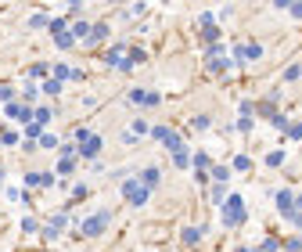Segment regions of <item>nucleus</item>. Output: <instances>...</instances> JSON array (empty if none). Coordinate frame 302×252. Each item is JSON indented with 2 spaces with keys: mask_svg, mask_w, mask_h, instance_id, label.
<instances>
[{
  "mask_svg": "<svg viewBox=\"0 0 302 252\" xmlns=\"http://www.w3.org/2000/svg\"><path fill=\"white\" fill-rule=\"evenodd\" d=\"M220 220L226 227H241L248 220V213H245V195H241V191H230V195H226V202L220 205Z\"/></svg>",
  "mask_w": 302,
  "mask_h": 252,
  "instance_id": "nucleus-1",
  "label": "nucleus"
},
{
  "mask_svg": "<svg viewBox=\"0 0 302 252\" xmlns=\"http://www.w3.org/2000/svg\"><path fill=\"white\" fill-rule=\"evenodd\" d=\"M148 195H151V191H148V187H144V184L137 180V173H133L130 180L123 184V198H126V202L133 205V209H141V205L148 202Z\"/></svg>",
  "mask_w": 302,
  "mask_h": 252,
  "instance_id": "nucleus-2",
  "label": "nucleus"
},
{
  "mask_svg": "<svg viewBox=\"0 0 302 252\" xmlns=\"http://www.w3.org/2000/svg\"><path fill=\"white\" fill-rule=\"evenodd\" d=\"M108 220H112V213H108V209H101V213H94V216H86L83 224H79V234H83V238H97V234H104Z\"/></svg>",
  "mask_w": 302,
  "mask_h": 252,
  "instance_id": "nucleus-3",
  "label": "nucleus"
},
{
  "mask_svg": "<svg viewBox=\"0 0 302 252\" xmlns=\"http://www.w3.org/2000/svg\"><path fill=\"white\" fill-rule=\"evenodd\" d=\"M151 137H155L158 144H165V148H169V155L184 148V137H180L176 130H169V126H151Z\"/></svg>",
  "mask_w": 302,
  "mask_h": 252,
  "instance_id": "nucleus-4",
  "label": "nucleus"
},
{
  "mask_svg": "<svg viewBox=\"0 0 302 252\" xmlns=\"http://www.w3.org/2000/svg\"><path fill=\"white\" fill-rule=\"evenodd\" d=\"M101 148H104V137H97V133H90V137L83 144H76V159H83V162H94L101 155Z\"/></svg>",
  "mask_w": 302,
  "mask_h": 252,
  "instance_id": "nucleus-5",
  "label": "nucleus"
},
{
  "mask_svg": "<svg viewBox=\"0 0 302 252\" xmlns=\"http://www.w3.org/2000/svg\"><path fill=\"white\" fill-rule=\"evenodd\" d=\"M4 115H7V119H18L22 126L33 123V108H29V105H18V101H7V105H4Z\"/></svg>",
  "mask_w": 302,
  "mask_h": 252,
  "instance_id": "nucleus-6",
  "label": "nucleus"
},
{
  "mask_svg": "<svg viewBox=\"0 0 302 252\" xmlns=\"http://www.w3.org/2000/svg\"><path fill=\"white\" fill-rule=\"evenodd\" d=\"M274 202H277V213H281V216H288V213L295 209V191H288V187L274 191Z\"/></svg>",
  "mask_w": 302,
  "mask_h": 252,
  "instance_id": "nucleus-7",
  "label": "nucleus"
},
{
  "mask_svg": "<svg viewBox=\"0 0 302 252\" xmlns=\"http://www.w3.org/2000/svg\"><path fill=\"white\" fill-rule=\"evenodd\" d=\"M234 58H237V62H255V58H263V47H259V43H237Z\"/></svg>",
  "mask_w": 302,
  "mask_h": 252,
  "instance_id": "nucleus-8",
  "label": "nucleus"
},
{
  "mask_svg": "<svg viewBox=\"0 0 302 252\" xmlns=\"http://www.w3.org/2000/svg\"><path fill=\"white\" fill-rule=\"evenodd\" d=\"M104 65L123 69V65H126V43H115V47H108V51H104Z\"/></svg>",
  "mask_w": 302,
  "mask_h": 252,
  "instance_id": "nucleus-9",
  "label": "nucleus"
},
{
  "mask_svg": "<svg viewBox=\"0 0 302 252\" xmlns=\"http://www.w3.org/2000/svg\"><path fill=\"white\" fill-rule=\"evenodd\" d=\"M137 180H141L148 191H155V187L162 184V169H158V166H148V169H141V173H137Z\"/></svg>",
  "mask_w": 302,
  "mask_h": 252,
  "instance_id": "nucleus-10",
  "label": "nucleus"
},
{
  "mask_svg": "<svg viewBox=\"0 0 302 252\" xmlns=\"http://www.w3.org/2000/svg\"><path fill=\"white\" fill-rule=\"evenodd\" d=\"M101 40H108V25H104V22H94V25H90V36H86L83 43H86V47H97Z\"/></svg>",
  "mask_w": 302,
  "mask_h": 252,
  "instance_id": "nucleus-11",
  "label": "nucleus"
},
{
  "mask_svg": "<svg viewBox=\"0 0 302 252\" xmlns=\"http://www.w3.org/2000/svg\"><path fill=\"white\" fill-rule=\"evenodd\" d=\"M144 133H148V123H141V119H133V126H130L126 133H123V141H126V144H133V141H141Z\"/></svg>",
  "mask_w": 302,
  "mask_h": 252,
  "instance_id": "nucleus-12",
  "label": "nucleus"
},
{
  "mask_svg": "<svg viewBox=\"0 0 302 252\" xmlns=\"http://www.w3.org/2000/svg\"><path fill=\"white\" fill-rule=\"evenodd\" d=\"M69 33H72V40H86V36H90V22H86V18H76V22L69 25Z\"/></svg>",
  "mask_w": 302,
  "mask_h": 252,
  "instance_id": "nucleus-13",
  "label": "nucleus"
},
{
  "mask_svg": "<svg viewBox=\"0 0 302 252\" xmlns=\"http://www.w3.org/2000/svg\"><path fill=\"white\" fill-rule=\"evenodd\" d=\"M230 173H234L230 166H216V162H213V166H209V176H213L216 184H226V180H230Z\"/></svg>",
  "mask_w": 302,
  "mask_h": 252,
  "instance_id": "nucleus-14",
  "label": "nucleus"
},
{
  "mask_svg": "<svg viewBox=\"0 0 302 252\" xmlns=\"http://www.w3.org/2000/svg\"><path fill=\"white\" fill-rule=\"evenodd\" d=\"M191 166L198 169V173H209V166H213V159H209L205 152H194V155H191Z\"/></svg>",
  "mask_w": 302,
  "mask_h": 252,
  "instance_id": "nucleus-15",
  "label": "nucleus"
},
{
  "mask_svg": "<svg viewBox=\"0 0 302 252\" xmlns=\"http://www.w3.org/2000/svg\"><path fill=\"white\" fill-rule=\"evenodd\" d=\"M29 80H47L51 76V65H43V62H36V65H29V72H25Z\"/></svg>",
  "mask_w": 302,
  "mask_h": 252,
  "instance_id": "nucleus-16",
  "label": "nucleus"
},
{
  "mask_svg": "<svg viewBox=\"0 0 302 252\" xmlns=\"http://www.w3.org/2000/svg\"><path fill=\"white\" fill-rule=\"evenodd\" d=\"M173 166H180V169H187V166H191V152H187V144L180 148V152H173Z\"/></svg>",
  "mask_w": 302,
  "mask_h": 252,
  "instance_id": "nucleus-17",
  "label": "nucleus"
},
{
  "mask_svg": "<svg viewBox=\"0 0 302 252\" xmlns=\"http://www.w3.org/2000/svg\"><path fill=\"white\" fill-rule=\"evenodd\" d=\"M180 238H184V245H198V242H202V227H184Z\"/></svg>",
  "mask_w": 302,
  "mask_h": 252,
  "instance_id": "nucleus-18",
  "label": "nucleus"
},
{
  "mask_svg": "<svg viewBox=\"0 0 302 252\" xmlns=\"http://www.w3.org/2000/svg\"><path fill=\"white\" fill-rule=\"evenodd\" d=\"M76 173V159H58V173L54 176H72Z\"/></svg>",
  "mask_w": 302,
  "mask_h": 252,
  "instance_id": "nucleus-19",
  "label": "nucleus"
},
{
  "mask_svg": "<svg viewBox=\"0 0 302 252\" xmlns=\"http://www.w3.org/2000/svg\"><path fill=\"white\" fill-rule=\"evenodd\" d=\"M226 195H230V187H226V184H216L209 198H213V205H223V202H226Z\"/></svg>",
  "mask_w": 302,
  "mask_h": 252,
  "instance_id": "nucleus-20",
  "label": "nucleus"
},
{
  "mask_svg": "<svg viewBox=\"0 0 302 252\" xmlns=\"http://www.w3.org/2000/svg\"><path fill=\"white\" fill-rule=\"evenodd\" d=\"M202 40L209 43V47H216V43H220V25H209V29H202Z\"/></svg>",
  "mask_w": 302,
  "mask_h": 252,
  "instance_id": "nucleus-21",
  "label": "nucleus"
},
{
  "mask_svg": "<svg viewBox=\"0 0 302 252\" xmlns=\"http://www.w3.org/2000/svg\"><path fill=\"white\" fill-rule=\"evenodd\" d=\"M270 123H274L277 133H288V126H292V119H288V115H281V112H277V115H270Z\"/></svg>",
  "mask_w": 302,
  "mask_h": 252,
  "instance_id": "nucleus-22",
  "label": "nucleus"
},
{
  "mask_svg": "<svg viewBox=\"0 0 302 252\" xmlns=\"http://www.w3.org/2000/svg\"><path fill=\"white\" fill-rule=\"evenodd\" d=\"M54 47H62V51H72V47H76L72 33H58V36H54Z\"/></svg>",
  "mask_w": 302,
  "mask_h": 252,
  "instance_id": "nucleus-23",
  "label": "nucleus"
},
{
  "mask_svg": "<svg viewBox=\"0 0 302 252\" xmlns=\"http://www.w3.org/2000/svg\"><path fill=\"white\" fill-rule=\"evenodd\" d=\"M51 115H54L51 108H33V123H36V126H47V123H51Z\"/></svg>",
  "mask_w": 302,
  "mask_h": 252,
  "instance_id": "nucleus-24",
  "label": "nucleus"
},
{
  "mask_svg": "<svg viewBox=\"0 0 302 252\" xmlns=\"http://www.w3.org/2000/svg\"><path fill=\"white\" fill-rule=\"evenodd\" d=\"M158 105H162V94L158 90H148L144 94V108H158Z\"/></svg>",
  "mask_w": 302,
  "mask_h": 252,
  "instance_id": "nucleus-25",
  "label": "nucleus"
},
{
  "mask_svg": "<svg viewBox=\"0 0 302 252\" xmlns=\"http://www.w3.org/2000/svg\"><path fill=\"white\" fill-rule=\"evenodd\" d=\"M47 29H51L54 36H58V33H69V18H51V25H47Z\"/></svg>",
  "mask_w": 302,
  "mask_h": 252,
  "instance_id": "nucleus-26",
  "label": "nucleus"
},
{
  "mask_svg": "<svg viewBox=\"0 0 302 252\" xmlns=\"http://www.w3.org/2000/svg\"><path fill=\"white\" fill-rule=\"evenodd\" d=\"M36 148H58V137L43 130V133H40V141H36Z\"/></svg>",
  "mask_w": 302,
  "mask_h": 252,
  "instance_id": "nucleus-27",
  "label": "nucleus"
},
{
  "mask_svg": "<svg viewBox=\"0 0 302 252\" xmlns=\"http://www.w3.org/2000/svg\"><path fill=\"white\" fill-rule=\"evenodd\" d=\"M43 94H47V97L62 94V83H58V80H43Z\"/></svg>",
  "mask_w": 302,
  "mask_h": 252,
  "instance_id": "nucleus-28",
  "label": "nucleus"
},
{
  "mask_svg": "<svg viewBox=\"0 0 302 252\" xmlns=\"http://www.w3.org/2000/svg\"><path fill=\"white\" fill-rule=\"evenodd\" d=\"M18 141H22V133H14V130H4V133H0V144H7V148L18 144Z\"/></svg>",
  "mask_w": 302,
  "mask_h": 252,
  "instance_id": "nucleus-29",
  "label": "nucleus"
},
{
  "mask_svg": "<svg viewBox=\"0 0 302 252\" xmlns=\"http://www.w3.org/2000/svg\"><path fill=\"white\" fill-rule=\"evenodd\" d=\"M230 169H237V173H245V169H252V159H248V155H237Z\"/></svg>",
  "mask_w": 302,
  "mask_h": 252,
  "instance_id": "nucleus-30",
  "label": "nucleus"
},
{
  "mask_svg": "<svg viewBox=\"0 0 302 252\" xmlns=\"http://www.w3.org/2000/svg\"><path fill=\"white\" fill-rule=\"evenodd\" d=\"M29 25H33V29H43V25H51V18H47L43 11H36L33 18H29Z\"/></svg>",
  "mask_w": 302,
  "mask_h": 252,
  "instance_id": "nucleus-31",
  "label": "nucleus"
},
{
  "mask_svg": "<svg viewBox=\"0 0 302 252\" xmlns=\"http://www.w3.org/2000/svg\"><path fill=\"white\" fill-rule=\"evenodd\" d=\"M216 22H220V18H216L213 11H202V14H198V25H202V29H209V25H216Z\"/></svg>",
  "mask_w": 302,
  "mask_h": 252,
  "instance_id": "nucleus-32",
  "label": "nucleus"
},
{
  "mask_svg": "<svg viewBox=\"0 0 302 252\" xmlns=\"http://www.w3.org/2000/svg\"><path fill=\"white\" fill-rule=\"evenodd\" d=\"M144 94H148V90H141V86H133V90H130V105H141V108H144Z\"/></svg>",
  "mask_w": 302,
  "mask_h": 252,
  "instance_id": "nucleus-33",
  "label": "nucleus"
},
{
  "mask_svg": "<svg viewBox=\"0 0 302 252\" xmlns=\"http://www.w3.org/2000/svg\"><path fill=\"white\" fill-rule=\"evenodd\" d=\"M266 166H274V169L284 166V152H270V155H266Z\"/></svg>",
  "mask_w": 302,
  "mask_h": 252,
  "instance_id": "nucleus-34",
  "label": "nucleus"
},
{
  "mask_svg": "<svg viewBox=\"0 0 302 252\" xmlns=\"http://www.w3.org/2000/svg\"><path fill=\"white\" fill-rule=\"evenodd\" d=\"M284 80H288V83L302 80V65H288V72H284Z\"/></svg>",
  "mask_w": 302,
  "mask_h": 252,
  "instance_id": "nucleus-35",
  "label": "nucleus"
},
{
  "mask_svg": "<svg viewBox=\"0 0 302 252\" xmlns=\"http://www.w3.org/2000/svg\"><path fill=\"white\" fill-rule=\"evenodd\" d=\"M277 249H281V242H277V238H266V242L255 249V252H277Z\"/></svg>",
  "mask_w": 302,
  "mask_h": 252,
  "instance_id": "nucleus-36",
  "label": "nucleus"
},
{
  "mask_svg": "<svg viewBox=\"0 0 302 252\" xmlns=\"http://www.w3.org/2000/svg\"><path fill=\"white\" fill-rule=\"evenodd\" d=\"M284 220H288V224H292V227H299V231H302V209H292V213H288V216H284Z\"/></svg>",
  "mask_w": 302,
  "mask_h": 252,
  "instance_id": "nucleus-37",
  "label": "nucleus"
},
{
  "mask_svg": "<svg viewBox=\"0 0 302 252\" xmlns=\"http://www.w3.org/2000/svg\"><path fill=\"white\" fill-rule=\"evenodd\" d=\"M281 249H284V252H302V238H288Z\"/></svg>",
  "mask_w": 302,
  "mask_h": 252,
  "instance_id": "nucleus-38",
  "label": "nucleus"
},
{
  "mask_svg": "<svg viewBox=\"0 0 302 252\" xmlns=\"http://www.w3.org/2000/svg\"><path fill=\"white\" fill-rule=\"evenodd\" d=\"M62 159H76V141H65L62 144Z\"/></svg>",
  "mask_w": 302,
  "mask_h": 252,
  "instance_id": "nucleus-39",
  "label": "nucleus"
},
{
  "mask_svg": "<svg viewBox=\"0 0 302 252\" xmlns=\"http://www.w3.org/2000/svg\"><path fill=\"white\" fill-rule=\"evenodd\" d=\"M86 195H90V187H86V184H76V187H72V198H76V202L86 198Z\"/></svg>",
  "mask_w": 302,
  "mask_h": 252,
  "instance_id": "nucleus-40",
  "label": "nucleus"
},
{
  "mask_svg": "<svg viewBox=\"0 0 302 252\" xmlns=\"http://www.w3.org/2000/svg\"><path fill=\"white\" fill-rule=\"evenodd\" d=\"M54 184H58L54 173H40V187H54Z\"/></svg>",
  "mask_w": 302,
  "mask_h": 252,
  "instance_id": "nucleus-41",
  "label": "nucleus"
},
{
  "mask_svg": "<svg viewBox=\"0 0 302 252\" xmlns=\"http://www.w3.org/2000/svg\"><path fill=\"white\" fill-rule=\"evenodd\" d=\"M22 231H25V234H36V231H40V224H36L33 216H29V220H22Z\"/></svg>",
  "mask_w": 302,
  "mask_h": 252,
  "instance_id": "nucleus-42",
  "label": "nucleus"
},
{
  "mask_svg": "<svg viewBox=\"0 0 302 252\" xmlns=\"http://www.w3.org/2000/svg\"><path fill=\"white\" fill-rule=\"evenodd\" d=\"M284 137H295V141H302V123H292V126H288V133H284Z\"/></svg>",
  "mask_w": 302,
  "mask_h": 252,
  "instance_id": "nucleus-43",
  "label": "nucleus"
},
{
  "mask_svg": "<svg viewBox=\"0 0 302 252\" xmlns=\"http://www.w3.org/2000/svg\"><path fill=\"white\" fill-rule=\"evenodd\" d=\"M252 126H255V119H237V133H252Z\"/></svg>",
  "mask_w": 302,
  "mask_h": 252,
  "instance_id": "nucleus-44",
  "label": "nucleus"
},
{
  "mask_svg": "<svg viewBox=\"0 0 302 252\" xmlns=\"http://www.w3.org/2000/svg\"><path fill=\"white\" fill-rule=\"evenodd\" d=\"M90 133H94V130H86V126H79V130H76V144H83V141L90 137Z\"/></svg>",
  "mask_w": 302,
  "mask_h": 252,
  "instance_id": "nucleus-45",
  "label": "nucleus"
},
{
  "mask_svg": "<svg viewBox=\"0 0 302 252\" xmlns=\"http://www.w3.org/2000/svg\"><path fill=\"white\" fill-rule=\"evenodd\" d=\"M191 126H194V130H205V126H209V115H194Z\"/></svg>",
  "mask_w": 302,
  "mask_h": 252,
  "instance_id": "nucleus-46",
  "label": "nucleus"
},
{
  "mask_svg": "<svg viewBox=\"0 0 302 252\" xmlns=\"http://www.w3.org/2000/svg\"><path fill=\"white\" fill-rule=\"evenodd\" d=\"M25 187H40V173H25Z\"/></svg>",
  "mask_w": 302,
  "mask_h": 252,
  "instance_id": "nucleus-47",
  "label": "nucleus"
},
{
  "mask_svg": "<svg viewBox=\"0 0 302 252\" xmlns=\"http://www.w3.org/2000/svg\"><path fill=\"white\" fill-rule=\"evenodd\" d=\"M284 11H288L292 18H302V4H288V7H284Z\"/></svg>",
  "mask_w": 302,
  "mask_h": 252,
  "instance_id": "nucleus-48",
  "label": "nucleus"
},
{
  "mask_svg": "<svg viewBox=\"0 0 302 252\" xmlns=\"http://www.w3.org/2000/svg\"><path fill=\"white\" fill-rule=\"evenodd\" d=\"M295 209H302V191H299V195H295Z\"/></svg>",
  "mask_w": 302,
  "mask_h": 252,
  "instance_id": "nucleus-49",
  "label": "nucleus"
},
{
  "mask_svg": "<svg viewBox=\"0 0 302 252\" xmlns=\"http://www.w3.org/2000/svg\"><path fill=\"white\" fill-rule=\"evenodd\" d=\"M237 252H255V249H248V245H241V249H237Z\"/></svg>",
  "mask_w": 302,
  "mask_h": 252,
  "instance_id": "nucleus-50",
  "label": "nucleus"
},
{
  "mask_svg": "<svg viewBox=\"0 0 302 252\" xmlns=\"http://www.w3.org/2000/svg\"><path fill=\"white\" fill-rule=\"evenodd\" d=\"M0 180H4V169H0Z\"/></svg>",
  "mask_w": 302,
  "mask_h": 252,
  "instance_id": "nucleus-51",
  "label": "nucleus"
}]
</instances>
